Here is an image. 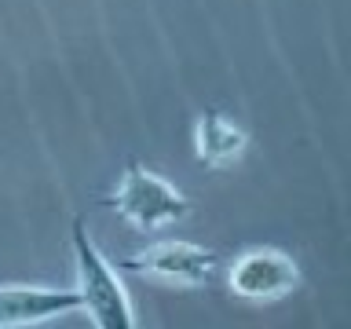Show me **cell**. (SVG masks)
Wrapping results in <instances>:
<instances>
[{
    "instance_id": "6da1fadb",
    "label": "cell",
    "mask_w": 351,
    "mask_h": 329,
    "mask_svg": "<svg viewBox=\"0 0 351 329\" xmlns=\"http://www.w3.org/2000/svg\"><path fill=\"white\" fill-rule=\"evenodd\" d=\"M73 260H77V296H81V311H88L92 326L99 329H132L136 311L125 293V282L117 271L103 260L95 241L88 238L84 219H73Z\"/></svg>"
},
{
    "instance_id": "5b68a950",
    "label": "cell",
    "mask_w": 351,
    "mask_h": 329,
    "mask_svg": "<svg viewBox=\"0 0 351 329\" xmlns=\"http://www.w3.org/2000/svg\"><path fill=\"white\" fill-rule=\"evenodd\" d=\"M73 311H81L77 289H48V285H4L0 289V329L40 326Z\"/></svg>"
},
{
    "instance_id": "277c9868",
    "label": "cell",
    "mask_w": 351,
    "mask_h": 329,
    "mask_svg": "<svg viewBox=\"0 0 351 329\" xmlns=\"http://www.w3.org/2000/svg\"><path fill=\"white\" fill-rule=\"evenodd\" d=\"M117 267L136 274H154V278L176 282V285H202L216 271V256L208 249L194 245V241H158V245L121 260Z\"/></svg>"
},
{
    "instance_id": "7a4b0ae2",
    "label": "cell",
    "mask_w": 351,
    "mask_h": 329,
    "mask_svg": "<svg viewBox=\"0 0 351 329\" xmlns=\"http://www.w3.org/2000/svg\"><path fill=\"white\" fill-rule=\"evenodd\" d=\"M103 205L114 208L117 216H125L128 223L139 227V230H154L161 223H176V219H183L186 212H191L186 194H180L169 180L154 175L150 169H143V164H136V161H128L117 191L110 194Z\"/></svg>"
},
{
    "instance_id": "8992f818",
    "label": "cell",
    "mask_w": 351,
    "mask_h": 329,
    "mask_svg": "<svg viewBox=\"0 0 351 329\" xmlns=\"http://www.w3.org/2000/svg\"><path fill=\"white\" fill-rule=\"evenodd\" d=\"M245 143H249L245 132L234 121H227L223 114H216V110L202 114L194 125V154L208 169H223V164L238 161L245 154Z\"/></svg>"
},
{
    "instance_id": "3957f363",
    "label": "cell",
    "mask_w": 351,
    "mask_h": 329,
    "mask_svg": "<svg viewBox=\"0 0 351 329\" xmlns=\"http://www.w3.org/2000/svg\"><path fill=\"white\" fill-rule=\"evenodd\" d=\"M230 293L249 304H271L289 296L300 285V267L293 263L289 252L282 249H245L230 263Z\"/></svg>"
}]
</instances>
